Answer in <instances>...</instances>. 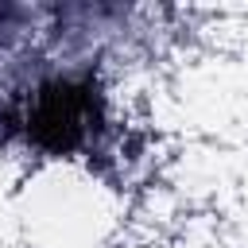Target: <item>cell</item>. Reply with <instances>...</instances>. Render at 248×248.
<instances>
[{
  "label": "cell",
  "instance_id": "obj_1",
  "mask_svg": "<svg viewBox=\"0 0 248 248\" xmlns=\"http://www.w3.org/2000/svg\"><path fill=\"white\" fill-rule=\"evenodd\" d=\"M105 128V97L97 81L85 78H54L31 93L23 132L46 155H74L93 143Z\"/></svg>",
  "mask_w": 248,
  "mask_h": 248
}]
</instances>
